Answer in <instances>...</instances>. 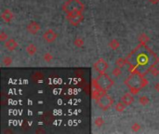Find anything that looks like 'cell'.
Returning a JSON list of instances; mask_svg holds the SVG:
<instances>
[{"mask_svg": "<svg viewBox=\"0 0 159 134\" xmlns=\"http://www.w3.org/2000/svg\"><path fill=\"white\" fill-rule=\"evenodd\" d=\"M126 61L132 68V72L143 76L156 64L157 57L149 48L140 44L128 56Z\"/></svg>", "mask_w": 159, "mask_h": 134, "instance_id": "cell-1", "label": "cell"}, {"mask_svg": "<svg viewBox=\"0 0 159 134\" xmlns=\"http://www.w3.org/2000/svg\"><path fill=\"white\" fill-rule=\"evenodd\" d=\"M125 84L130 89L131 93L137 94L147 84V81L144 79L142 74L136 72H132L130 76L125 80Z\"/></svg>", "mask_w": 159, "mask_h": 134, "instance_id": "cell-2", "label": "cell"}, {"mask_svg": "<svg viewBox=\"0 0 159 134\" xmlns=\"http://www.w3.org/2000/svg\"><path fill=\"white\" fill-rule=\"evenodd\" d=\"M95 84L97 85V88L101 89V90L106 91L114 85V81L112 80V78H111L108 74L103 73V74H101L97 78H96Z\"/></svg>", "mask_w": 159, "mask_h": 134, "instance_id": "cell-3", "label": "cell"}, {"mask_svg": "<svg viewBox=\"0 0 159 134\" xmlns=\"http://www.w3.org/2000/svg\"><path fill=\"white\" fill-rule=\"evenodd\" d=\"M63 7L67 13L76 12V11L82 12L84 10V5L80 2V0H68Z\"/></svg>", "mask_w": 159, "mask_h": 134, "instance_id": "cell-4", "label": "cell"}, {"mask_svg": "<svg viewBox=\"0 0 159 134\" xmlns=\"http://www.w3.org/2000/svg\"><path fill=\"white\" fill-rule=\"evenodd\" d=\"M96 103H97L99 107H101L102 110H107L113 105L114 100L109 95L105 94V92H103L96 98Z\"/></svg>", "mask_w": 159, "mask_h": 134, "instance_id": "cell-5", "label": "cell"}, {"mask_svg": "<svg viewBox=\"0 0 159 134\" xmlns=\"http://www.w3.org/2000/svg\"><path fill=\"white\" fill-rule=\"evenodd\" d=\"M67 19L69 22L73 25H78L83 20V15L82 12H72V13H67Z\"/></svg>", "mask_w": 159, "mask_h": 134, "instance_id": "cell-6", "label": "cell"}, {"mask_svg": "<svg viewBox=\"0 0 159 134\" xmlns=\"http://www.w3.org/2000/svg\"><path fill=\"white\" fill-rule=\"evenodd\" d=\"M94 68L100 74H103L106 72L107 69H108V63H107L106 61H104L103 59H100L94 63Z\"/></svg>", "mask_w": 159, "mask_h": 134, "instance_id": "cell-7", "label": "cell"}, {"mask_svg": "<svg viewBox=\"0 0 159 134\" xmlns=\"http://www.w3.org/2000/svg\"><path fill=\"white\" fill-rule=\"evenodd\" d=\"M43 37L47 42L51 43V42H53V41L56 40L57 35L54 31H52V30H47V31L43 35Z\"/></svg>", "mask_w": 159, "mask_h": 134, "instance_id": "cell-8", "label": "cell"}, {"mask_svg": "<svg viewBox=\"0 0 159 134\" xmlns=\"http://www.w3.org/2000/svg\"><path fill=\"white\" fill-rule=\"evenodd\" d=\"M121 102L123 103L125 105H130V104L134 102V97H133L130 93H125V94L122 96Z\"/></svg>", "mask_w": 159, "mask_h": 134, "instance_id": "cell-9", "label": "cell"}, {"mask_svg": "<svg viewBox=\"0 0 159 134\" xmlns=\"http://www.w3.org/2000/svg\"><path fill=\"white\" fill-rule=\"evenodd\" d=\"M27 30H28V32L31 34H36L40 30V25L37 23V22L33 21V22H31V23L28 24Z\"/></svg>", "mask_w": 159, "mask_h": 134, "instance_id": "cell-10", "label": "cell"}, {"mask_svg": "<svg viewBox=\"0 0 159 134\" xmlns=\"http://www.w3.org/2000/svg\"><path fill=\"white\" fill-rule=\"evenodd\" d=\"M18 46V43L14 39H9L6 42V48L9 50H14Z\"/></svg>", "mask_w": 159, "mask_h": 134, "instance_id": "cell-11", "label": "cell"}, {"mask_svg": "<svg viewBox=\"0 0 159 134\" xmlns=\"http://www.w3.org/2000/svg\"><path fill=\"white\" fill-rule=\"evenodd\" d=\"M13 18V14L10 12V10L6 9L4 12L2 13V19L4 21H6L7 22H9L11 21V19Z\"/></svg>", "mask_w": 159, "mask_h": 134, "instance_id": "cell-12", "label": "cell"}, {"mask_svg": "<svg viewBox=\"0 0 159 134\" xmlns=\"http://www.w3.org/2000/svg\"><path fill=\"white\" fill-rule=\"evenodd\" d=\"M26 51H27V53L29 55H34L35 52H36V48L35 45H33V44H30V45H28L27 48H26Z\"/></svg>", "mask_w": 159, "mask_h": 134, "instance_id": "cell-13", "label": "cell"}, {"mask_svg": "<svg viewBox=\"0 0 159 134\" xmlns=\"http://www.w3.org/2000/svg\"><path fill=\"white\" fill-rule=\"evenodd\" d=\"M125 104L123 103H116V110L117 112H119V113H121V112H123L125 110Z\"/></svg>", "mask_w": 159, "mask_h": 134, "instance_id": "cell-14", "label": "cell"}, {"mask_svg": "<svg viewBox=\"0 0 159 134\" xmlns=\"http://www.w3.org/2000/svg\"><path fill=\"white\" fill-rule=\"evenodd\" d=\"M140 103L142 104V105H146V104L149 103V100L147 99V97H142L140 99Z\"/></svg>", "mask_w": 159, "mask_h": 134, "instance_id": "cell-15", "label": "cell"}, {"mask_svg": "<svg viewBox=\"0 0 159 134\" xmlns=\"http://www.w3.org/2000/svg\"><path fill=\"white\" fill-rule=\"evenodd\" d=\"M95 124L99 126V127H101L102 124H103V120H102V118L101 117H98V118H96V121H95Z\"/></svg>", "mask_w": 159, "mask_h": 134, "instance_id": "cell-16", "label": "cell"}, {"mask_svg": "<svg viewBox=\"0 0 159 134\" xmlns=\"http://www.w3.org/2000/svg\"><path fill=\"white\" fill-rule=\"evenodd\" d=\"M5 37H8V36H7L4 33H2V34H1V40H2V41H3V40H5V39H6Z\"/></svg>", "mask_w": 159, "mask_h": 134, "instance_id": "cell-17", "label": "cell"}]
</instances>
